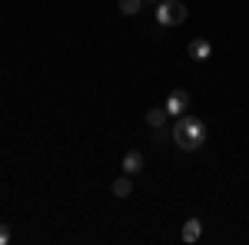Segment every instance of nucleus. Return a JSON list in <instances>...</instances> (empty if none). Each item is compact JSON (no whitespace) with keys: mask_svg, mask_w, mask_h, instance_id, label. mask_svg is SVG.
Segmentation results:
<instances>
[{"mask_svg":"<svg viewBox=\"0 0 249 245\" xmlns=\"http://www.w3.org/2000/svg\"><path fill=\"white\" fill-rule=\"evenodd\" d=\"M123 172L126 176H136V172H143V152L130 149L126 156H123Z\"/></svg>","mask_w":249,"mask_h":245,"instance_id":"20e7f679","label":"nucleus"},{"mask_svg":"<svg viewBox=\"0 0 249 245\" xmlns=\"http://www.w3.org/2000/svg\"><path fill=\"white\" fill-rule=\"evenodd\" d=\"M166 119H170V113H166V106H163V110H150V113H146V126H163V123H166Z\"/></svg>","mask_w":249,"mask_h":245,"instance_id":"6e6552de","label":"nucleus"},{"mask_svg":"<svg viewBox=\"0 0 249 245\" xmlns=\"http://www.w3.org/2000/svg\"><path fill=\"white\" fill-rule=\"evenodd\" d=\"M186 110H190V93L186 90H170V96H166V113L186 116Z\"/></svg>","mask_w":249,"mask_h":245,"instance_id":"7ed1b4c3","label":"nucleus"},{"mask_svg":"<svg viewBox=\"0 0 249 245\" xmlns=\"http://www.w3.org/2000/svg\"><path fill=\"white\" fill-rule=\"evenodd\" d=\"M7 242H10V229L0 222V245H7Z\"/></svg>","mask_w":249,"mask_h":245,"instance_id":"9b49d317","label":"nucleus"},{"mask_svg":"<svg viewBox=\"0 0 249 245\" xmlns=\"http://www.w3.org/2000/svg\"><path fill=\"white\" fill-rule=\"evenodd\" d=\"M143 3H146V0H120V10H123L126 17H136V14L143 10Z\"/></svg>","mask_w":249,"mask_h":245,"instance_id":"1a4fd4ad","label":"nucleus"},{"mask_svg":"<svg viewBox=\"0 0 249 245\" xmlns=\"http://www.w3.org/2000/svg\"><path fill=\"white\" fill-rule=\"evenodd\" d=\"M156 20H160L163 27H179V23L186 20V7H183L179 0H160V7H156Z\"/></svg>","mask_w":249,"mask_h":245,"instance_id":"f03ea898","label":"nucleus"},{"mask_svg":"<svg viewBox=\"0 0 249 245\" xmlns=\"http://www.w3.org/2000/svg\"><path fill=\"white\" fill-rule=\"evenodd\" d=\"M203 235V222L199 219H186V226H183V242H196Z\"/></svg>","mask_w":249,"mask_h":245,"instance_id":"0eeeda50","label":"nucleus"},{"mask_svg":"<svg viewBox=\"0 0 249 245\" xmlns=\"http://www.w3.org/2000/svg\"><path fill=\"white\" fill-rule=\"evenodd\" d=\"M210 53H213V47H210V40H206V37L190 40V57H193V60H206Z\"/></svg>","mask_w":249,"mask_h":245,"instance_id":"39448f33","label":"nucleus"},{"mask_svg":"<svg viewBox=\"0 0 249 245\" xmlns=\"http://www.w3.org/2000/svg\"><path fill=\"white\" fill-rule=\"evenodd\" d=\"M173 139H176L179 149H186V152L199 149L206 143V123L196 119V116H179L176 126H173Z\"/></svg>","mask_w":249,"mask_h":245,"instance_id":"f257e3e1","label":"nucleus"},{"mask_svg":"<svg viewBox=\"0 0 249 245\" xmlns=\"http://www.w3.org/2000/svg\"><path fill=\"white\" fill-rule=\"evenodd\" d=\"M153 139H156V143H166V139H170V132L163 130V126H156V130H153Z\"/></svg>","mask_w":249,"mask_h":245,"instance_id":"9d476101","label":"nucleus"},{"mask_svg":"<svg viewBox=\"0 0 249 245\" xmlns=\"http://www.w3.org/2000/svg\"><path fill=\"white\" fill-rule=\"evenodd\" d=\"M113 196H116V199H126V196H133V182H130V176H126V172L113 179Z\"/></svg>","mask_w":249,"mask_h":245,"instance_id":"423d86ee","label":"nucleus"}]
</instances>
